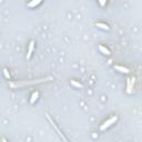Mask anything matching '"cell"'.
Returning a JSON list of instances; mask_svg holds the SVG:
<instances>
[{"mask_svg": "<svg viewBox=\"0 0 142 142\" xmlns=\"http://www.w3.org/2000/svg\"><path fill=\"white\" fill-rule=\"evenodd\" d=\"M52 80V78H46V79H40V80H35V81H29V82H22V83H12L11 87H22V86H29V84H35V83H39L42 81H49Z\"/></svg>", "mask_w": 142, "mask_h": 142, "instance_id": "6da1fadb", "label": "cell"}, {"mask_svg": "<svg viewBox=\"0 0 142 142\" xmlns=\"http://www.w3.org/2000/svg\"><path fill=\"white\" fill-rule=\"evenodd\" d=\"M117 120H118V117H112V118H110V119L108 120V121H105L103 124H102L101 127H100V130L101 131H104L105 129H108L109 127H111L113 124L114 122H117Z\"/></svg>", "mask_w": 142, "mask_h": 142, "instance_id": "7a4b0ae2", "label": "cell"}, {"mask_svg": "<svg viewBox=\"0 0 142 142\" xmlns=\"http://www.w3.org/2000/svg\"><path fill=\"white\" fill-rule=\"evenodd\" d=\"M47 118H48V120H49V121H50V123H51V124H52V127H53V128L57 130V132H58V133H59L60 138H62V139H63V140H65V141H67V138H66L65 135H63V134L61 133V131H60V130L58 129V127L56 125V123H54V122L52 121V120H51V118H50V116H49V114H47Z\"/></svg>", "mask_w": 142, "mask_h": 142, "instance_id": "3957f363", "label": "cell"}, {"mask_svg": "<svg viewBox=\"0 0 142 142\" xmlns=\"http://www.w3.org/2000/svg\"><path fill=\"white\" fill-rule=\"evenodd\" d=\"M34 47H35V41H31L29 44V48H28V53H27V59H30L31 58V54H32V51H34Z\"/></svg>", "mask_w": 142, "mask_h": 142, "instance_id": "277c9868", "label": "cell"}, {"mask_svg": "<svg viewBox=\"0 0 142 142\" xmlns=\"http://www.w3.org/2000/svg\"><path fill=\"white\" fill-rule=\"evenodd\" d=\"M114 69L120 72H122V73H129L130 70L128 68H124V67H121V66H114Z\"/></svg>", "mask_w": 142, "mask_h": 142, "instance_id": "5b68a950", "label": "cell"}, {"mask_svg": "<svg viewBox=\"0 0 142 142\" xmlns=\"http://www.w3.org/2000/svg\"><path fill=\"white\" fill-rule=\"evenodd\" d=\"M41 1H42V0H31V1L28 4V7L29 8H35L36 6H38Z\"/></svg>", "mask_w": 142, "mask_h": 142, "instance_id": "8992f818", "label": "cell"}, {"mask_svg": "<svg viewBox=\"0 0 142 142\" xmlns=\"http://www.w3.org/2000/svg\"><path fill=\"white\" fill-rule=\"evenodd\" d=\"M133 83H134V79L132 78V79H129L128 81V93H131L132 92V86H133Z\"/></svg>", "mask_w": 142, "mask_h": 142, "instance_id": "52a82bcc", "label": "cell"}, {"mask_svg": "<svg viewBox=\"0 0 142 142\" xmlns=\"http://www.w3.org/2000/svg\"><path fill=\"white\" fill-rule=\"evenodd\" d=\"M38 97H39V92L38 91H35L34 93H32V96H31V99H30V103H35V101L38 99Z\"/></svg>", "mask_w": 142, "mask_h": 142, "instance_id": "ba28073f", "label": "cell"}, {"mask_svg": "<svg viewBox=\"0 0 142 142\" xmlns=\"http://www.w3.org/2000/svg\"><path fill=\"white\" fill-rule=\"evenodd\" d=\"M96 27H98V28H101V29H103V30H109V29H110L108 25H104V23H101V22H97L96 23Z\"/></svg>", "mask_w": 142, "mask_h": 142, "instance_id": "9c48e42d", "label": "cell"}, {"mask_svg": "<svg viewBox=\"0 0 142 142\" xmlns=\"http://www.w3.org/2000/svg\"><path fill=\"white\" fill-rule=\"evenodd\" d=\"M99 50H100L103 54H107V56H109V54H110V51H109L107 48L103 47V46H99Z\"/></svg>", "mask_w": 142, "mask_h": 142, "instance_id": "30bf717a", "label": "cell"}, {"mask_svg": "<svg viewBox=\"0 0 142 142\" xmlns=\"http://www.w3.org/2000/svg\"><path fill=\"white\" fill-rule=\"evenodd\" d=\"M71 84H72V86H74V87H77V88H83L82 84L79 83V82H77V81H74V80H71Z\"/></svg>", "mask_w": 142, "mask_h": 142, "instance_id": "8fae6325", "label": "cell"}, {"mask_svg": "<svg viewBox=\"0 0 142 142\" xmlns=\"http://www.w3.org/2000/svg\"><path fill=\"white\" fill-rule=\"evenodd\" d=\"M4 74H5V77L7 78V79H10V74L8 73V70H7V69H4Z\"/></svg>", "mask_w": 142, "mask_h": 142, "instance_id": "7c38bea8", "label": "cell"}, {"mask_svg": "<svg viewBox=\"0 0 142 142\" xmlns=\"http://www.w3.org/2000/svg\"><path fill=\"white\" fill-rule=\"evenodd\" d=\"M105 1H107V0H99V4H100V6H102V7H104Z\"/></svg>", "mask_w": 142, "mask_h": 142, "instance_id": "4fadbf2b", "label": "cell"}]
</instances>
